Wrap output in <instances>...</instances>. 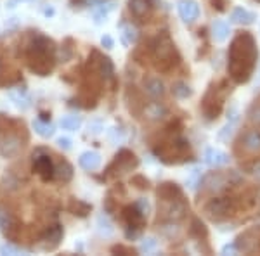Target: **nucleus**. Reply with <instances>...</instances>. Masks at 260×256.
<instances>
[{
	"instance_id": "4468645a",
	"label": "nucleus",
	"mask_w": 260,
	"mask_h": 256,
	"mask_svg": "<svg viewBox=\"0 0 260 256\" xmlns=\"http://www.w3.org/2000/svg\"><path fill=\"white\" fill-rule=\"evenodd\" d=\"M101 161H103V159H101V154L98 151H85V153H82L80 158H78V165L87 171H95L101 166Z\"/></svg>"
},
{
	"instance_id": "37998d69",
	"label": "nucleus",
	"mask_w": 260,
	"mask_h": 256,
	"mask_svg": "<svg viewBox=\"0 0 260 256\" xmlns=\"http://www.w3.org/2000/svg\"><path fill=\"white\" fill-rule=\"evenodd\" d=\"M101 130H103L101 121H94V123L89 125V132H92V133H101Z\"/></svg>"
},
{
	"instance_id": "49530a36",
	"label": "nucleus",
	"mask_w": 260,
	"mask_h": 256,
	"mask_svg": "<svg viewBox=\"0 0 260 256\" xmlns=\"http://www.w3.org/2000/svg\"><path fill=\"white\" fill-rule=\"evenodd\" d=\"M111 251H113V253H125V254L132 253V249H128V247H123V246H115Z\"/></svg>"
},
{
	"instance_id": "f8f14e48",
	"label": "nucleus",
	"mask_w": 260,
	"mask_h": 256,
	"mask_svg": "<svg viewBox=\"0 0 260 256\" xmlns=\"http://www.w3.org/2000/svg\"><path fill=\"white\" fill-rule=\"evenodd\" d=\"M158 197L161 201H174V199H182V189L174 182H165L158 187L156 191Z\"/></svg>"
},
{
	"instance_id": "39448f33",
	"label": "nucleus",
	"mask_w": 260,
	"mask_h": 256,
	"mask_svg": "<svg viewBox=\"0 0 260 256\" xmlns=\"http://www.w3.org/2000/svg\"><path fill=\"white\" fill-rule=\"evenodd\" d=\"M23 148V142L18 135H12V133H6L4 137H0V154L4 158H12L19 153Z\"/></svg>"
},
{
	"instance_id": "423d86ee",
	"label": "nucleus",
	"mask_w": 260,
	"mask_h": 256,
	"mask_svg": "<svg viewBox=\"0 0 260 256\" xmlns=\"http://www.w3.org/2000/svg\"><path fill=\"white\" fill-rule=\"evenodd\" d=\"M177 9L184 23H194L200 18V6L196 0H180Z\"/></svg>"
},
{
	"instance_id": "9b49d317",
	"label": "nucleus",
	"mask_w": 260,
	"mask_h": 256,
	"mask_svg": "<svg viewBox=\"0 0 260 256\" xmlns=\"http://www.w3.org/2000/svg\"><path fill=\"white\" fill-rule=\"evenodd\" d=\"M154 4L153 0H128V9L132 12V16H136V18H148L151 14V11H153Z\"/></svg>"
},
{
	"instance_id": "f3484780",
	"label": "nucleus",
	"mask_w": 260,
	"mask_h": 256,
	"mask_svg": "<svg viewBox=\"0 0 260 256\" xmlns=\"http://www.w3.org/2000/svg\"><path fill=\"white\" fill-rule=\"evenodd\" d=\"M62 239V227L61 225H52L47 232L44 234L42 237V242H44V247L45 249H52L59 244V241Z\"/></svg>"
},
{
	"instance_id": "cd10ccee",
	"label": "nucleus",
	"mask_w": 260,
	"mask_h": 256,
	"mask_svg": "<svg viewBox=\"0 0 260 256\" xmlns=\"http://www.w3.org/2000/svg\"><path fill=\"white\" fill-rule=\"evenodd\" d=\"M245 148L255 153V151H260V132L258 130H251L245 135Z\"/></svg>"
},
{
	"instance_id": "c756f323",
	"label": "nucleus",
	"mask_w": 260,
	"mask_h": 256,
	"mask_svg": "<svg viewBox=\"0 0 260 256\" xmlns=\"http://www.w3.org/2000/svg\"><path fill=\"white\" fill-rule=\"evenodd\" d=\"M99 73L103 75L104 78H111L113 73H115V66H113V62L110 57H99Z\"/></svg>"
},
{
	"instance_id": "aec40b11",
	"label": "nucleus",
	"mask_w": 260,
	"mask_h": 256,
	"mask_svg": "<svg viewBox=\"0 0 260 256\" xmlns=\"http://www.w3.org/2000/svg\"><path fill=\"white\" fill-rule=\"evenodd\" d=\"M115 9V2H99L98 6H95V11H94V23L95 24H103L104 21L108 19V16H110V12Z\"/></svg>"
},
{
	"instance_id": "f03ea898",
	"label": "nucleus",
	"mask_w": 260,
	"mask_h": 256,
	"mask_svg": "<svg viewBox=\"0 0 260 256\" xmlns=\"http://www.w3.org/2000/svg\"><path fill=\"white\" fill-rule=\"evenodd\" d=\"M56 61V44L44 35H37L28 47V64L39 77H47Z\"/></svg>"
},
{
	"instance_id": "2eb2a0df",
	"label": "nucleus",
	"mask_w": 260,
	"mask_h": 256,
	"mask_svg": "<svg viewBox=\"0 0 260 256\" xmlns=\"http://www.w3.org/2000/svg\"><path fill=\"white\" fill-rule=\"evenodd\" d=\"M7 95H9V99L14 102V106L16 107H19V109H28L31 106V100H30V95H28V92L24 87H18V89H12L7 92Z\"/></svg>"
},
{
	"instance_id": "a878e982",
	"label": "nucleus",
	"mask_w": 260,
	"mask_h": 256,
	"mask_svg": "<svg viewBox=\"0 0 260 256\" xmlns=\"http://www.w3.org/2000/svg\"><path fill=\"white\" fill-rule=\"evenodd\" d=\"M61 128L62 130H68V132H77L78 128L82 127V118L77 115H71V116H64L61 118Z\"/></svg>"
},
{
	"instance_id": "72a5a7b5",
	"label": "nucleus",
	"mask_w": 260,
	"mask_h": 256,
	"mask_svg": "<svg viewBox=\"0 0 260 256\" xmlns=\"http://www.w3.org/2000/svg\"><path fill=\"white\" fill-rule=\"evenodd\" d=\"M191 234L194 237H201V236L207 237V227L201 224L198 218H194V220H192V224H191Z\"/></svg>"
},
{
	"instance_id": "7ed1b4c3",
	"label": "nucleus",
	"mask_w": 260,
	"mask_h": 256,
	"mask_svg": "<svg viewBox=\"0 0 260 256\" xmlns=\"http://www.w3.org/2000/svg\"><path fill=\"white\" fill-rule=\"evenodd\" d=\"M154 59L158 61V66H160L161 71H169L172 66L175 64L177 61H174V57L177 56L175 52V45L174 42L170 40L169 35H160L156 39V44H154Z\"/></svg>"
},
{
	"instance_id": "473e14b6",
	"label": "nucleus",
	"mask_w": 260,
	"mask_h": 256,
	"mask_svg": "<svg viewBox=\"0 0 260 256\" xmlns=\"http://www.w3.org/2000/svg\"><path fill=\"white\" fill-rule=\"evenodd\" d=\"M146 115H148V118L151 120H158L161 118V115H165V107L160 106L158 102L151 104L149 107H146Z\"/></svg>"
},
{
	"instance_id": "a211bd4d",
	"label": "nucleus",
	"mask_w": 260,
	"mask_h": 256,
	"mask_svg": "<svg viewBox=\"0 0 260 256\" xmlns=\"http://www.w3.org/2000/svg\"><path fill=\"white\" fill-rule=\"evenodd\" d=\"M255 19H257V14L251 12L248 9H243V7H236L231 14V21L234 24H243V26H248V24H253Z\"/></svg>"
},
{
	"instance_id": "0eeeda50",
	"label": "nucleus",
	"mask_w": 260,
	"mask_h": 256,
	"mask_svg": "<svg viewBox=\"0 0 260 256\" xmlns=\"http://www.w3.org/2000/svg\"><path fill=\"white\" fill-rule=\"evenodd\" d=\"M205 211H207L212 218H222V216L231 215L233 204H231L229 199H212L210 203L205 206Z\"/></svg>"
},
{
	"instance_id": "8fccbe9b",
	"label": "nucleus",
	"mask_w": 260,
	"mask_h": 256,
	"mask_svg": "<svg viewBox=\"0 0 260 256\" xmlns=\"http://www.w3.org/2000/svg\"><path fill=\"white\" fill-rule=\"evenodd\" d=\"M42 121H50V113H40V118Z\"/></svg>"
},
{
	"instance_id": "393cba45",
	"label": "nucleus",
	"mask_w": 260,
	"mask_h": 256,
	"mask_svg": "<svg viewBox=\"0 0 260 256\" xmlns=\"http://www.w3.org/2000/svg\"><path fill=\"white\" fill-rule=\"evenodd\" d=\"M98 230H99L101 236H104V237L113 236V232H115V227H113L111 220L108 218V215H99L98 216Z\"/></svg>"
},
{
	"instance_id": "c9c22d12",
	"label": "nucleus",
	"mask_w": 260,
	"mask_h": 256,
	"mask_svg": "<svg viewBox=\"0 0 260 256\" xmlns=\"http://www.w3.org/2000/svg\"><path fill=\"white\" fill-rule=\"evenodd\" d=\"M200 184H201L200 170H198V168H194V170L191 171L189 178H187V186H189V189H196V186H200Z\"/></svg>"
},
{
	"instance_id": "f704fd0d",
	"label": "nucleus",
	"mask_w": 260,
	"mask_h": 256,
	"mask_svg": "<svg viewBox=\"0 0 260 256\" xmlns=\"http://www.w3.org/2000/svg\"><path fill=\"white\" fill-rule=\"evenodd\" d=\"M23 253V249H19L18 246H12L11 242H6V244L0 246V254H19Z\"/></svg>"
},
{
	"instance_id": "6e6552de",
	"label": "nucleus",
	"mask_w": 260,
	"mask_h": 256,
	"mask_svg": "<svg viewBox=\"0 0 260 256\" xmlns=\"http://www.w3.org/2000/svg\"><path fill=\"white\" fill-rule=\"evenodd\" d=\"M205 165L212 166V168H219V166H225L229 163V156L228 153H224L222 149L217 148H208L205 151V156H203Z\"/></svg>"
},
{
	"instance_id": "412c9836",
	"label": "nucleus",
	"mask_w": 260,
	"mask_h": 256,
	"mask_svg": "<svg viewBox=\"0 0 260 256\" xmlns=\"http://www.w3.org/2000/svg\"><path fill=\"white\" fill-rule=\"evenodd\" d=\"M212 36H213V40L219 42V44L225 42L229 36V26L224 21H215V23L212 24Z\"/></svg>"
},
{
	"instance_id": "ea45409f",
	"label": "nucleus",
	"mask_w": 260,
	"mask_h": 256,
	"mask_svg": "<svg viewBox=\"0 0 260 256\" xmlns=\"http://www.w3.org/2000/svg\"><path fill=\"white\" fill-rule=\"evenodd\" d=\"M110 137H111L113 142H118V140H121V138H123V132H121L120 128H111Z\"/></svg>"
},
{
	"instance_id": "58836bf2",
	"label": "nucleus",
	"mask_w": 260,
	"mask_h": 256,
	"mask_svg": "<svg viewBox=\"0 0 260 256\" xmlns=\"http://www.w3.org/2000/svg\"><path fill=\"white\" fill-rule=\"evenodd\" d=\"M132 184H137V187H139V189H148V186H149L148 178L141 177V175H137V177H134V178H132Z\"/></svg>"
},
{
	"instance_id": "b1692460",
	"label": "nucleus",
	"mask_w": 260,
	"mask_h": 256,
	"mask_svg": "<svg viewBox=\"0 0 260 256\" xmlns=\"http://www.w3.org/2000/svg\"><path fill=\"white\" fill-rule=\"evenodd\" d=\"M33 130H35L37 135L49 138L54 135V127L50 125V121H42V120H35L33 121Z\"/></svg>"
},
{
	"instance_id": "1a4fd4ad",
	"label": "nucleus",
	"mask_w": 260,
	"mask_h": 256,
	"mask_svg": "<svg viewBox=\"0 0 260 256\" xmlns=\"http://www.w3.org/2000/svg\"><path fill=\"white\" fill-rule=\"evenodd\" d=\"M165 208H163V216L169 218V220H182L186 216V204L180 199L174 201H165Z\"/></svg>"
},
{
	"instance_id": "2f4dec72",
	"label": "nucleus",
	"mask_w": 260,
	"mask_h": 256,
	"mask_svg": "<svg viewBox=\"0 0 260 256\" xmlns=\"http://www.w3.org/2000/svg\"><path fill=\"white\" fill-rule=\"evenodd\" d=\"M156 247H158V241H156V239H154V237H144L141 241L139 251H141V253L149 254V253H153V251H156Z\"/></svg>"
},
{
	"instance_id": "6ab92c4d",
	"label": "nucleus",
	"mask_w": 260,
	"mask_h": 256,
	"mask_svg": "<svg viewBox=\"0 0 260 256\" xmlns=\"http://www.w3.org/2000/svg\"><path fill=\"white\" fill-rule=\"evenodd\" d=\"M238 121H240V113H238V109H231V113L228 116V123H225L219 132L220 140H225V138H229L231 135H233L234 128L238 127Z\"/></svg>"
},
{
	"instance_id": "e433bc0d",
	"label": "nucleus",
	"mask_w": 260,
	"mask_h": 256,
	"mask_svg": "<svg viewBox=\"0 0 260 256\" xmlns=\"http://www.w3.org/2000/svg\"><path fill=\"white\" fill-rule=\"evenodd\" d=\"M137 206H139V209L142 213H144V215H148V213L151 211V204L148 203V199H144V197H141L139 201H137Z\"/></svg>"
},
{
	"instance_id": "7c9ffc66",
	"label": "nucleus",
	"mask_w": 260,
	"mask_h": 256,
	"mask_svg": "<svg viewBox=\"0 0 260 256\" xmlns=\"http://www.w3.org/2000/svg\"><path fill=\"white\" fill-rule=\"evenodd\" d=\"M172 92H174V95H175V97H179V99H187L192 94V90L189 89V85H187V83H184V82H177V83H175L174 89H172Z\"/></svg>"
},
{
	"instance_id": "20e7f679",
	"label": "nucleus",
	"mask_w": 260,
	"mask_h": 256,
	"mask_svg": "<svg viewBox=\"0 0 260 256\" xmlns=\"http://www.w3.org/2000/svg\"><path fill=\"white\" fill-rule=\"evenodd\" d=\"M33 170L37 171V175L44 180V182H49V180L54 178V173H56V166L52 165V159H50L49 154H33Z\"/></svg>"
},
{
	"instance_id": "09e8293b",
	"label": "nucleus",
	"mask_w": 260,
	"mask_h": 256,
	"mask_svg": "<svg viewBox=\"0 0 260 256\" xmlns=\"http://www.w3.org/2000/svg\"><path fill=\"white\" fill-rule=\"evenodd\" d=\"M44 14L49 18V16H54V14H56V11H54V7H52V6H49V7H45V9H44Z\"/></svg>"
},
{
	"instance_id": "c03bdc74",
	"label": "nucleus",
	"mask_w": 260,
	"mask_h": 256,
	"mask_svg": "<svg viewBox=\"0 0 260 256\" xmlns=\"http://www.w3.org/2000/svg\"><path fill=\"white\" fill-rule=\"evenodd\" d=\"M236 253V244H228L222 247V254H233Z\"/></svg>"
},
{
	"instance_id": "dca6fc26",
	"label": "nucleus",
	"mask_w": 260,
	"mask_h": 256,
	"mask_svg": "<svg viewBox=\"0 0 260 256\" xmlns=\"http://www.w3.org/2000/svg\"><path fill=\"white\" fill-rule=\"evenodd\" d=\"M115 166H118L120 171H128L132 168L137 166V159L134 156V153H130L127 149H121L118 154H116V159L113 163Z\"/></svg>"
},
{
	"instance_id": "4c0bfd02",
	"label": "nucleus",
	"mask_w": 260,
	"mask_h": 256,
	"mask_svg": "<svg viewBox=\"0 0 260 256\" xmlns=\"http://www.w3.org/2000/svg\"><path fill=\"white\" fill-rule=\"evenodd\" d=\"M57 145L62 149V151H70L73 145H71V138H68V137H59L57 138Z\"/></svg>"
},
{
	"instance_id": "5701e85b",
	"label": "nucleus",
	"mask_w": 260,
	"mask_h": 256,
	"mask_svg": "<svg viewBox=\"0 0 260 256\" xmlns=\"http://www.w3.org/2000/svg\"><path fill=\"white\" fill-rule=\"evenodd\" d=\"M54 177L57 180H62V182H70V180L73 178V166H71L68 161H61L59 165L56 166Z\"/></svg>"
},
{
	"instance_id": "bb28decb",
	"label": "nucleus",
	"mask_w": 260,
	"mask_h": 256,
	"mask_svg": "<svg viewBox=\"0 0 260 256\" xmlns=\"http://www.w3.org/2000/svg\"><path fill=\"white\" fill-rule=\"evenodd\" d=\"M137 39H139V31H137L136 26H132V24L123 26V30H121V42H123V45L136 44Z\"/></svg>"
},
{
	"instance_id": "ddd939ff",
	"label": "nucleus",
	"mask_w": 260,
	"mask_h": 256,
	"mask_svg": "<svg viewBox=\"0 0 260 256\" xmlns=\"http://www.w3.org/2000/svg\"><path fill=\"white\" fill-rule=\"evenodd\" d=\"M229 184H231L229 175L212 173V175H207L205 178H201L200 186L210 189V191H220V189H224L225 186H229Z\"/></svg>"
},
{
	"instance_id": "9d476101",
	"label": "nucleus",
	"mask_w": 260,
	"mask_h": 256,
	"mask_svg": "<svg viewBox=\"0 0 260 256\" xmlns=\"http://www.w3.org/2000/svg\"><path fill=\"white\" fill-rule=\"evenodd\" d=\"M0 229H2L4 236L9 239H14L16 232H18V222H16V218L2 208H0Z\"/></svg>"
},
{
	"instance_id": "c85d7f7f",
	"label": "nucleus",
	"mask_w": 260,
	"mask_h": 256,
	"mask_svg": "<svg viewBox=\"0 0 260 256\" xmlns=\"http://www.w3.org/2000/svg\"><path fill=\"white\" fill-rule=\"evenodd\" d=\"M92 206L83 201H78V199H73L70 203V211H73V215H78V216H87L90 213Z\"/></svg>"
},
{
	"instance_id": "de8ad7c7",
	"label": "nucleus",
	"mask_w": 260,
	"mask_h": 256,
	"mask_svg": "<svg viewBox=\"0 0 260 256\" xmlns=\"http://www.w3.org/2000/svg\"><path fill=\"white\" fill-rule=\"evenodd\" d=\"M212 4H213V7H215L217 11H224V6H225V2L224 0H212Z\"/></svg>"
},
{
	"instance_id": "f257e3e1",
	"label": "nucleus",
	"mask_w": 260,
	"mask_h": 256,
	"mask_svg": "<svg viewBox=\"0 0 260 256\" xmlns=\"http://www.w3.org/2000/svg\"><path fill=\"white\" fill-rule=\"evenodd\" d=\"M258 50L255 39L248 31H241L231 42L229 47V77L236 83H246L253 75Z\"/></svg>"
},
{
	"instance_id": "4be33fe9",
	"label": "nucleus",
	"mask_w": 260,
	"mask_h": 256,
	"mask_svg": "<svg viewBox=\"0 0 260 256\" xmlns=\"http://www.w3.org/2000/svg\"><path fill=\"white\" fill-rule=\"evenodd\" d=\"M144 87H146V92H148L151 97H154V99L161 97V95L165 94V89H163V83H161L158 78H149L148 82L144 83Z\"/></svg>"
},
{
	"instance_id": "79ce46f5",
	"label": "nucleus",
	"mask_w": 260,
	"mask_h": 256,
	"mask_svg": "<svg viewBox=\"0 0 260 256\" xmlns=\"http://www.w3.org/2000/svg\"><path fill=\"white\" fill-rule=\"evenodd\" d=\"M101 44H103V47H106V49H113L115 42H113V39L110 35H104L103 39H101Z\"/></svg>"
},
{
	"instance_id": "a19ab883",
	"label": "nucleus",
	"mask_w": 260,
	"mask_h": 256,
	"mask_svg": "<svg viewBox=\"0 0 260 256\" xmlns=\"http://www.w3.org/2000/svg\"><path fill=\"white\" fill-rule=\"evenodd\" d=\"M24 2H37V0H7L6 7L7 9H14V7H18V4H24Z\"/></svg>"
},
{
	"instance_id": "a18cd8bd",
	"label": "nucleus",
	"mask_w": 260,
	"mask_h": 256,
	"mask_svg": "<svg viewBox=\"0 0 260 256\" xmlns=\"http://www.w3.org/2000/svg\"><path fill=\"white\" fill-rule=\"evenodd\" d=\"M251 175H253L257 180H260V161H257L253 166H251Z\"/></svg>"
}]
</instances>
